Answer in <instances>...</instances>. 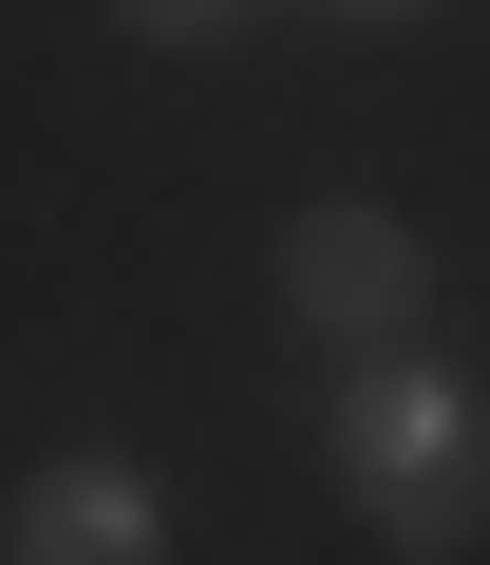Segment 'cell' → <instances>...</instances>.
Returning a JSON list of instances; mask_svg holds the SVG:
<instances>
[{
  "label": "cell",
  "mask_w": 490,
  "mask_h": 565,
  "mask_svg": "<svg viewBox=\"0 0 490 565\" xmlns=\"http://www.w3.org/2000/svg\"><path fill=\"white\" fill-rule=\"evenodd\" d=\"M245 0H114V39H151V57H189V39H226Z\"/></svg>",
  "instance_id": "4"
},
{
  "label": "cell",
  "mask_w": 490,
  "mask_h": 565,
  "mask_svg": "<svg viewBox=\"0 0 490 565\" xmlns=\"http://www.w3.org/2000/svg\"><path fill=\"white\" fill-rule=\"evenodd\" d=\"M340 20H415V0H340Z\"/></svg>",
  "instance_id": "5"
},
{
  "label": "cell",
  "mask_w": 490,
  "mask_h": 565,
  "mask_svg": "<svg viewBox=\"0 0 490 565\" xmlns=\"http://www.w3.org/2000/svg\"><path fill=\"white\" fill-rule=\"evenodd\" d=\"M340 490H359V527L377 546H415V565H452L471 527H490V415H471V377H434L415 340H359V377H340Z\"/></svg>",
  "instance_id": "1"
},
{
  "label": "cell",
  "mask_w": 490,
  "mask_h": 565,
  "mask_svg": "<svg viewBox=\"0 0 490 565\" xmlns=\"http://www.w3.org/2000/svg\"><path fill=\"white\" fill-rule=\"evenodd\" d=\"M0 546H20V565H151V546H170V490H151L132 452H57Z\"/></svg>",
  "instance_id": "3"
},
{
  "label": "cell",
  "mask_w": 490,
  "mask_h": 565,
  "mask_svg": "<svg viewBox=\"0 0 490 565\" xmlns=\"http://www.w3.org/2000/svg\"><path fill=\"white\" fill-rule=\"evenodd\" d=\"M284 302H302L321 340H415L434 245H415L396 207H302V226H284Z\"/></svg>",
  "instance_id": "2"
}]
</instances>
